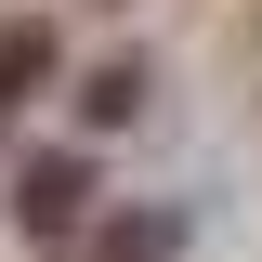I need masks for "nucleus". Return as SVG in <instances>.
Listing matches in <instances>:
<instances>
[{
  "instance_id": "obj_2",
  "label": "nucleus",
  "mask_w": 262,
  "mask_h": 262,
  "mask_svg": "<svg viewBox=\"0 0 262 262\" xmlns=\"http://www.w3.org/2000/svg\"><path fill=\"white\" fill-rule=\"evenodd\" d=\"M39 66H53V39H39V27H13V39H0V105H13V92H27V79H39Z\"/></svg>"
},
{
  "instance_id": "obj_1",
  "label": "nucleus",
  "mask_w": 262,
  "mask_h": 262,
  "mask_svg": "<svg viewBox=\"0 0 262 262\" xmlns=\"http://www.w3.org/2000/svg\"><path fill=\"white\" fill-rule=\"evenodd\" d=\"M79 210H92V170H79V158H39V170H27V223H39V236H66Z\"/></svg>"
},
{
  "instance_id": "obj_3",
  "label": "nucleus",
  "mask_w": 262,
  "mask_h": 262,
  "mask_svg": "<svg viewBox=\"0 0 262 262\" xmlns=\"http://www.w3.org/2000/svg\"><path fill=\"white\" fill-rule=\"evenodd\" d=\"M92 262H170V223H118V236H105Z\"/></svg>"
}]
</instances>
